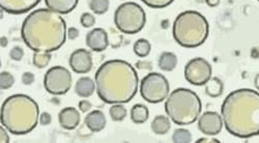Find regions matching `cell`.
I'll return each instance as SVG.
<instances>
[{
    "label": "cell",
    "mask_w": 259,
    "mask_h": 143,
    "mask_svg": "<svg viewBox=\"0 0 259 143\" xmlns=\"http://www.w3.org/2000/svg\"><path fill=\"white\" fill-rule=\"evenodd\" d=\"M141 2L152 9H164L170 6L175 0H141Z\"/></svg>",
    "instance_id": "obj_29"
},
{
    "label": "cell",
    "mask_w": 259,
    "mask_h": 143,
    "mask_svg": "<svg viewBox=\"0 0 259 143\" xmlns=\"http://www.w3.org/2000/svg\"><path fill=\"white\" fill-rule=\"evenodd\" d=\"M84 125L93 133L101 132L107 125L105 114L101 110H94L85 116Z\"/></svg>",
    "instance_id": "obj_16"
},
{
    "label": "cell",
    "mask_w": 259,
    "mask_h": 143,
    "mask_svg": "<svg viewBox=\"0 0 259 143\" xmlns=\"http://www.w3.org/2000/svg\"><path fill=\"white\" fill-rule=\"evenodd\" d=\"M254 85H255L256 89L259 91V74L256 75V77L254 79Z\"/></svg>",
    "instance_id": "obj_40"
},
{
    "label": "cell",
    "mask_w": 259,
    "mask_h": 143,
    "mask_svg": "<svg viewBox=\"0 0 259 143\" xmlns=\"http://www.w3.org/2000/svg\"><path fill=\"white\" fill-rule=\"evenodd\" d=\"M134 53L140 57V58H144L146 56L149 55L150 51H152V45L148 42L147 39L145 38H139L138 40H136L134 44Z\"/></svg>",
    "instance_id": "obj_23"
},
{
    "label": "cell",
    "mask_w": 259,
    "mask_h": 143,
    "mask_svg": "<svg viewBox=\"0 0 259 143\" xmlns=\"http://www.w3.org/2000/svg\"><path fill=\"white\" fill-rule=\"evenodd\" d=\"M69 64L76 74H88L94 67L92 53L85 49H77L71 54Z\"/></svg>",
    "instance_id": "obj_12"
},
{
    "label": "cell",
    "mask_w": 259,
    "mask_h": 143,
    "mask_svg": "<svg viewBox=\"0 0 259 143\" xmlns=\"http://www.w3.org/2000/svg\"><path fill=\"white\" fill-rule=\"evenodd\" d=\"M221 114L232 136L247 139L259 134V92L250 88L231 91L223 101Z\"/></svg>",
    "instance_id": "obj_3"
},
{
    "label": "cell",
    "mask_w": 259,
    "mask_h": 143,
    "mask_svg": "<svg viewBox=\"0 0 259 143\" xmlns=\"http://www.w3.org/2000/svg\"><path fill=\"white\" fill-rule=\"evenodd\" d=\"M224 121L222 116L214 111H206L198 118V129L206 136H215L221 133Z\"/></svg>",
    "instance_id": "obj_11"
},
{
    "label": "cell",
    "mask_w": 259,
    "mask_h": 143,
    "mask_svg": "<svg viewBox=\"0 0 259 143\" xmlns=\"http://www.w3.org/2000/svg\"><path fill=\"white\" fill-rule=\"evenodd\" d=\"M172 141L175 143H190L192 142V135L187 129H177L172 135Z\"/></svg>",
    "instance_id": "obj_27"
},
{
    "label": "cell",
    "mask_w": 259,
    "mask_h": 143,
    "mask_svg": "<svg viewBox=\"0 0 259 143\" xmlns=\"http://www.w3.org/2000/svg\"><path fill=\"white\" fill-rule=\"evenodd\" d=\"M152 131L157 135H166L171 129V122L169 117L164 115H157L150 125Z\"/></svg>",
    "instance_id": "obj_20"
},
{
    "label": "cell",
    "mask_w": 259,
    "mask_h": 143,
    "mask_svg": "<svg viewBox=\"0 0 259 143\" xmlns=\"http://www.w3.org/2000/svg\"><path fill=\"white\" fill-rule=\"evenodd\" d=\"M116 28L125 34L140 32L146 23V14L141 6L135 3H124L114 13Z\"/></svg>",
    "instance_id": "obj_7"
},
{
    "label": "cell",
    "mask_w": 259,
    "mask_h": 143,
    "mask_svg": "<svg viewBox=\"0 0 259 143\" xmlns=\"http://www.w3.org/2000/svg\"><path fill=\"white\" fill-rule=\"evenodd\" d=\"M220 2L221 0H205L206 5L209 7V8H215L218 7L220 5Z\"/></svg>",
    "instance_id": "obj_38"
},
{
    "label": "cell",
    "mask_w": 259,
    "mask_h": 143,
    "mask_svg": "<svg viewBox=\"0 0 259 143\" xmlns=\"http://www.w3.org/2000/svg\"><path fill=\"white\" fill-rule=\"evenodd\" d=\"M196 142L197 143H210V142H214V143L218 142L219 143L220 141L218 139H214V138H212V139H210V138H200Z\"/></svg>",
    "instance_id": "obj_37"
},
{
    "label": "cell",
    "mask_w": 259,
    "mask_h": 143,
    "mask_svg": "<svg viewBox=\"0 0 259 143\" xmlns=\"http://www.w3.org/2000/svg\"><path fill=\"white\" fill-rule=\"evenodd\" d=\"M257 2H258V3H259V0H257Z\"/></svg>",
    "instance_id": "obj_42"
},
{
    "label": "cell",
    "mask_w": 259,
    "mask_h": 143,
    "mask_svg": "<svg viewBox=\"0 0 259 143\" xmlns=\"http://www.w3.org/2000/svg\"><path fill=\"white\" fill-rule=\"evenodd\" d=\"M15 83V77L9 72H2L0 74V88L2 90H7L13 87Z\"/></svg>",
    "instance_id": "obj_28"
},
{
    "label": "cell",
    "mask_w": 259,
    "mask_h": 143,
    "mask_svg": "<svg viewBox=\"0 0 259 143\" xmlns=\"http://www.w3.org/2000/svg\"><path fill=\"white\" fill-rule=\"evenodd\" d=\"M21 36L33 52L52 53L66 43L67 24L60 14L50 9H38L25 18Z\"/></svg>",
    "instance_id": "obj_1"
},
{
    "label": "cell",
    "mask_w": 259,
    "mask_h": 143,
    "mask_svg": "<svg viewBox=\"0 0 259 143\" xmlns=\"http://www.w3.org/2000/svg\"><path fill=\"white\" fill-rule=\"evenodd\" d=\"M79 36V30L75 27H70L69 30H68V37L69 39L73 40V39H76L77 37Z\"/></svg>",
    "instance_id": "obj_36"
},
{
    "label": "cell",
    "mask_w": 259,
    "mask_h": 143,
    "mask_svg": "<svg viewBox=\"0 0 259 143\" xmlns=\"http://www.w3.org/2000/svg\"><path fill=\"white\" fill-rule=\"evenodd\" d=\"M158 65L164 72L174 71L178 66V56L172 52H163L159 57Z\"/></svg>",
    "instance_id": "obj_19"
},
{
    "label": "cell",
    "mask_w": 259,
    "mask_h": 143,
    "mask_svg": "<svg viewBox=\"0 0 259 143\" xmlns=\"http://www.w3.org/2000/svg\"><path fill=\"white\" fill-rule=\"evenodd\" d=\"M51 121H52V116L48 112H42L41 115L39 116V122L42 126L50 125Z\"/></svg>",
    "instance_id": "obj_34"
},
{
    "label": "cell",
    "mask_w": 259,
    "mask_h": 143,
    "mask_svg": "<svg viewBox=\"0 0 259 143\" xmlns=\"http://www.w3.org/2000/svg\"><path fill=\"white\" fill-rule=\"evenodd\" d=\"M169 92L170 85L168 80L160 73H149L141 80L140 93L147 103H161L168 98Z\"/></svg>",
    "instance_id": "obj_8"
},
{
    "label": "cell",
    "mask_w": 259,
    "mask_h": 143,
    "mask_svg": "<svg viewBox=\"0 0 259 143\" xmlns=\"http://www.w3.org/2000/svg\"><path fill=\"white\" fill-rule=\"evenodd\" d=\"M73 77L70 71L61 66L52 67L44 77V87L53 96L66 94L72 87Z\"/></svg>",
    "instance_id": "obj_9"
},
{
    "label": "cell",
    "mask_w": 259,
    "mask_h": 143,
    "mask_svg": "<svg viewBox=\"0 0 259 143\" xmlns=\"http://www.w3.org/2000/svg\"><path fill=\"white\" fill-rule=\"evenodd\" d=\"M34 80H35V77L30 72H25L22 75V83L24 85H31L34 82Z\"/></svg>",
    "instance_id": "obj_32"
},
{
    "label": "cell",
    "mask_w": 259,
    "mask_h": 143,
    "mask_svg": "<svg viewBox=\"0 0 259 143\" xmlns=\"http://www.w3.org/2000/svg\"><path fill=\"white\" fill-rule=\"evenodd\" d=\"M93 105L90 101L88 100H82L79 102V109L81 112H89L92 109Z\"/></svg>",
    "instance_id": "obj_33"
},
{
    "label": "cell",
    "mask_w": 259,
    "mask_h": 143,
    "mask_svg": "<svg viewBox=\"0 0 259 143\" xmlns=\"http://www.w3.org/2000/svg\"><path fill=\"white\" fill-rule=\"evenodd\" d=\"M172 34L180 46L197 48L208 37L209 24L207 19L201 13L186 11L176 18Z\"/></svg>",
    "instance_id": "obj_5"
},
{
    "label": "cell",
    "mask_w": 259,
    "mask_h": 143,
    "mask_svg": "<svg viewBox=\"0 0 259 143\" xmlns=\"http://www.w3.org/2000/svg\"><path fill=\"white\" fill-rule=\"evenodd\" d=\"M2 125L13 135H26L32 132L39 120V107L26 94L9 97L0 111Z\"/></svg>",
    "instance_id": "obj_4"
},
{
    "label": "cell",
    "mask_w": 259,
    "mask_h": 143,
    "mask_svg": "<svg viewBox=\"0 0 259 143\" xmlns=\"http://www.w3.org/2000/svg\"><path fill=\"white\" fill-rule=\"evenodd\" d=\"M99 98L107 104H125L138 91L139 78L135 68L121 59L104 63L95 76Z\"/></svg>",
    "instance_id": "obj_2"
},
{
    "label": "cell",
    "mask_w": 259,
    "mask_h": 143,
    "mask_svg": "<svg viewBox=\"0 0 259 143\" xmlns=\"http://www.w3.org/2000/svg\"><path fill=\"white\" fill-rule=\"evenodd\" d=\"M212 69L204 58L196 57L191 59L185 67V78L188 82L195 86L205 85L211 78Z\"/></svg>",
    "instance_id": "obj_10"
},
{
    "label": "cell",
    "mask_w": 259,
    "mask_h": 143,
    "mask_svg": "<svg viewBox=\"0 0 259 143\" xmlns=\"http://www.w3.org/2000/svg\"><path fill=\"white\" fill-rule=\"evenodd\" d=\"M86 45L95 52H103L109 46L108 33L103 28H94L86 34Z\"/></svg>",
    "instance_id": "obj_14"
},
{
    "label": "cell",
    "mask_w": 259,
    "mask_h": 143,
    "mask_svg": "<svg viewBox=\"0 0 259 143\" xmlns=\"http://www.w3.org/2000/svg\"><path fill=\"white\" fill-rule=\"evenodd\" d=\"M45 4L51 11L60 15H68L77 8L79 0H45Z\"/></svg>",
    "instance_id": "obj_17"
},
{
    "label": "cell",
    "mask_w": 259,
    "mask_h": 143,
    "mask_svg": "<svg viewBox=\"0 0 259 143\" xmlns=\"http://www.w3.org/2000/svg\"><path fill=\"white\" fill-rule=\"evenodd\" d=\"M165 112L179 126H190L195 122L202 110L199 96L189 88H177L165 101Z\"/></svg>",
    "instance_id": "obj_6"
},
{
    "label": "cell",
    "mask_w": 259,
    "mask_h": 143,
    "mask_svg": "<svg viewBox=\"0 0 259 143\" xmlns=\"http://www.w3.org/2000/svg\"><path fill=\"white\" fill-rule=\"evenodd\" d=\"M109 114L113 121H122L126 117L127 111L121 104H113L109 110Z\"/></svg>",
    "instance_id": "obj_26"
},
{
    "label": "cell",
    "mask_w": 259,
    "mask_h": 143,
    "mask_svg": "<svg viewBox=\"0 0 259 143\" xmlns=\"http://www.w3.org/2000/svg\"><path fill=\"white\" fill-rule=\"evenodd\" d=\"M80 113L74 107H67L63 108L58 113V121L61 128L64 130H75L80 124Z\"/></svg>",
    "instance_id": "obj_15"
},
{
    "label": "cell",
    "mask_w": 259,
    "mask_h": 143,
    "mask_svg": "<svg viewBox=\"0 0 259 143\" xmlns=\"http://www.w3.org/2000/svg\"><path fill=\"white\" fill-rule=\"evenodd\" d=\"M9 131L2 125L0 127V142L2 143H9L10 142V135L8 133Z\"/></svg>",
    "instance_id": "obj_35"
},
{
    "label": "cell",
    "mask_w": 259,
    "mask_h": 143,
    "mask_svg": "<svg viewBox=\"0 0 259 143\" xmlns=\"http://www.w3.org/2000/svg\"><path fill=\"white\" fill-rule=\"evenodd\" d=\"M80 23L85 28H91L96 23V17L91 13H83L80 18Z\"/></svg>",
    "instance_id": "obj_30"
},
{
    "label": "cell",
    "mask_w": 259,
    "mask_h": 143,
    "mask_svg": "<svg viewBox=\"0 0 259 143\" xmlns=\"http://www.w3.org/2000/svg\"><path fill=\"white\" fill-rule=\"evenodd\" d=\"M109 0H91L90 9L96 15H104L109 10Z\"/></svg>",
    "instance_id": "obj_25"
},
{
    "label": "cell",
    "mask_w": 259,
    "mask_h": 143,
    "mask_svg": "<svg viewBox=\"0 0 259 143\" xmlns=\"http://www.w3.org/2000/svg\"><path fill=\"white\" fill-rule=\"evenodd\" d=\"M149 111L145 105L136 104L131 109V119L136 125H142L148 119Z\"/></svg>",
    "instance_id": "obj_22"
},
{
    "label": "cell",
    "mask_w": 259,
    "mask_h": 143,
    "mask_svg": "<svg viewBox=\"0 0 259 143\" xmlns=\"http://www.w3.org/2000/svg\"><path fill=\"white\" fill-rule=\"evenodd\" d=\"M23 56H24V51H23V49L21 48V47H14L12 50H11V52H10V57L13 59V60H15V61H20V60H22V58H23Z\"/></svg>",
    "instance_id": "obj_31"
},
{
    "label": "cell",
    "mask_w": 259,
    "mask_h": 143,
    "mask_svg": "<svg viewBox=\"0 0 259 143\" xmlns=\"http://www.w3.org/2000/svg\"><path fill=\"white\" fill-rule=\"evenodd\" d=\"M40 0H0V8L12 15H23L34 9Z\"/></svg>",
    "instance_id": "obj_13"
},
{
    "label": "cell",
    "mask_w": 259,
    "mask_h": 143,
    "mask_svg": "<svg viewBox=\"0 0 259 143\" xmlns=\"http://www.w3.org/2000/svg\"><path fill=\"white\" fill-rule=\"evenodd\" d=\"M8 46V38L6 36H3L2 37V47L5 48Z\"/></svg>",
    "instance_id": "obj_41"
},
{
    "label": "cell",
    "mask_w": 259,
    "mask_h": 143,
    "mask_svg": "<svg viewBox=\"0 0 259 143\" xmlns=\"http://www.w3.org/2000/svg\"><path fill=\"white\" fill-rule=\"evenodd\" d=\"M51 58L52 55L50 52H34L32 63L36 68L44 69L49 65Z\"/></svg>",
    "instance_id": "obj_24"
},
{
    "label": "cell",
    "mask_w": 259,
    "mask_h": 143,
    "mask_svg": "<svg viewBox=\"0 0 259 143\" xmlns=\"http://www.w3.org/2000/svg\"><path fill=\"white\" fill-rule=\"evenodd\" d=\"M96 89V81H94L91 77H81L78 79L75 85V92L77 96L84 99L92 97Z\"/></svg>",
    "instance_id": "obj_18"
},
{
    "label": "cell",
    "mask_w": 259,
    "mask_h": 143,
    "mask_svg": "<svg viewBox=\"0 0 259 143\" xmlns=\"http://www.w3.org/2000/svg\"><path fill=\"white\" fill-rule=\"evenodd\" d=\"M224 90V84L222 80L218 77H211L205 84V93L210 98H219Z\"/></svg>",
    "instance_id": "obj_21"
},
{
    "label": "cell",
    "mask_w": 259,
    "mask_h": 143,
    "mask_svg": "<svg viewBox=\"0 0 259 143\" xmlns=\"http://www.w3.org/2000/svg\"><path fill=\"white\" fill-rule=\"evenodd\" d=\"M246 142H259V134H256L247 138Z\"/></svg>",
    "instance_id": "obj_39"
}]
</instances>
